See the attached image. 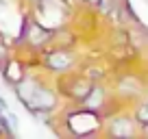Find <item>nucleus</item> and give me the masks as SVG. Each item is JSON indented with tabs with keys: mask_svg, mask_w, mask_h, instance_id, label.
Returning a JSON list of instances; mask_svg holds the SVG:
<instances>
[{
	"mask_svg": "<svg viewBox=\"0 0 148 139\" xmlns=\"http://www.w3.org/2000/svg\"><path fill=\"white\" fill-rule=\"evenodd\" d=\"M68 126L74 135H89L98 128V117L92 111H83V113H74L68 117Z\"/></svg>",
	"mask_w": 148,
	"mask_h": 139,
	"instance_id": "obj_1",
	"label": "nucleus"
},
{
	"mask_svg": "<svg viewBox=\"0 0 148 139\" xmlns=\"http://www.w3.org/2000/svg\"><path fill=\"white\" fill-rule=\"evenodd\" d=\"M26 109H31V111H50V109H55V93L50 91V89H44V87H37L33 89L31 98L26 100V104H24Z\"/></svg>",
	"mask_w": 148,
	"mask_h": 139,
	"instance_id": "obj_2",
	"label": "nucleus"
},
{
	"mask_svg": "<svg viewBox=\"0 0 148 139\" xmlns=\"http://www.w3.org/2000/svg\"><path fill=\"white\" fill-rule=\"evenodd\" d=\"M46 63H48V67L55 70V72H63V70L70 67L72 57H70L68 52H63V50H55V52H50V55H48Z\"/></svg>",
	"mask_w": 148,
	"mask_h": 139,
	"instance_id": "obj_3",
	"label": "nucleus"
},
{
	"mask_svg": "<svg viewBox=\"0 0 148 139\" xmlns=\"http://www.w3.org/2000/svg\"><path fill=\"white\" fill-rule=\"evenodd\" d=\"M2 72H5V78L9 80V83H13V85H18L20 80H22V76H24L22 70H20V63H15V61H9Z\"/></svg>",
	"mask_w": 148,
	"mask_h": 139,
	"instance_id": "obj_4",
	"label": "nucleus"
},
{
	"mask_svg": "<svg viewBox=\"0 0 148 139\" xmlns=\"http://www.w3.org/2000/svg\"><path fill=\"white\" fill-rule=\"evenodd\" d=\"M28 42L31 44H35V46H39V44H44L48 39V31L46 28H42V26H37V24H33L31 28H28Z\"/></svg>",
	"mask_w": 148,
	"mask_h": 139,
	"instance_id": "obj_5",
	"label": "nucleus"
},
{
	"mask_svg": "<svg viewBox=\"0 0 148 139\" xmlns=\"http://www.w3.org/2000/svg\"><path fill=\"white\" fill-rule=\"evenodd\" d=\"M102 100V89L100 87H92L87 91V96H85V104H87V109H96L98 104H100Z\"/></svg>",
	"mask_w": 148,
	"mask_h": 139,
	"instance_id": "obj_6",
	"label": "nucleus"
},
{
	"mask_svg": "<svg viewBox=\"0 0 148 139\" xmlns=\"http://www.w3.org/2000/svg\"><path fill=\"white\" fill-rule=\"evenodd\" d=\"M131 133H133V128H131V122H129V120H118L116 124H113V135L129 137Z\"/></svg>",
	"mask_w": 148,
	"mask_h": 139,
	"instance_id": "obj_7",
	"label": "nucleus"
},
{
	"mask_svg": "<svg viewBox=\"0 0 148 139\" xmlns=\"http://www.w3.org/2000/svg\"><path fill=\"white\" fill-rule=\"evenodd\" d=\"M137 122H139V124H148V102L139 107V111H137Z\"/></svg>",
	"mask_w": 148,
	"mask_h": 139,
	"instance_id": "obj_8",
	"label": "nucleus"
},
{
	"mask_svg": "<svg viewBox=\"0 0 148 139\" xmlns=\"http://www.w3.org/2000/svg\"><path fill=\"white\" fill-rule=\"evenodd\" d=\"M7 61V48H5V44L0 42V63H5Z\"/></svg>",
	"mask_w": 148,
	"mask_h": 139,
	"instance_id": "obj_9",
	"label": "nucleus"
},
{
	"mask_svg": "<svg viewBox=\"0 0 148 139\" xmlns=\"http://www.w3.org/2000/svg\"><path fill=\"white\" fill-rule=\"evenodd\" d=\"M0 109H2V111H7V109H9V104L5 102V98H2V96H0Z\"/></svg>",
	"mask_w": 148,
	"mask_h": 139,
	"instance_id": "obj_10",
	"label": "nucleus"
},
{
	"mask_svg": "<svg viewBox=\"0 0 148 139\" xmlns=\"http://www.w3.org/2000/svg\"><path fill=\"white\" fill-rule=\"evenodd\" d=\"M85 2H89V5H98L100 0H85Z\"/></svg>",
	"mask_w": 148,
	"mask_h": 139,
	"instance_id": "obj_11",
	"label": "nucleus"
},
{
	"mask_svg": "<svg viewBox=\"0 0 148 139\" xmlns=\"http://www.w3.org/2000/svg\"><path fill=\"white\" fill-rule=\"evenodd\" d=\"M144 126H146V133H148V124H144Z\"/></svg>",
	"mask_w": 148,
	"mask_h": 139,
	"instance_id": "obj_12",
	"label": "nucleus"
},
{
	"mask_svg": "<svg viewBox=\"0 0 148 139\" xmlns=\"http://www.w3.org/2000/svg\"><path fill=\"white\" fill-rule=\"evenodd\" d=\"M0 130H5V128H2V124H0Z\"/></svg>",
	"mask_w": 148,
	"mask_h": 139,
	"instance_id": "obj_13",
	"label": "nucleus"
},
{
	"mask_svg": "<svg viewBox=\"0 0 148 139\" xmlns=\"http://www.w3.org/2000/svg\"><path fill=\"white\" fill-rule=\"evenodd\" d=\"M35 2H42V0H35Z\"/></svg>",
	"mask_w": 148,
	"mask_h": 139,
	"instance_id": "obj_14",
	"label": "nucleus"
}]
</instances>
